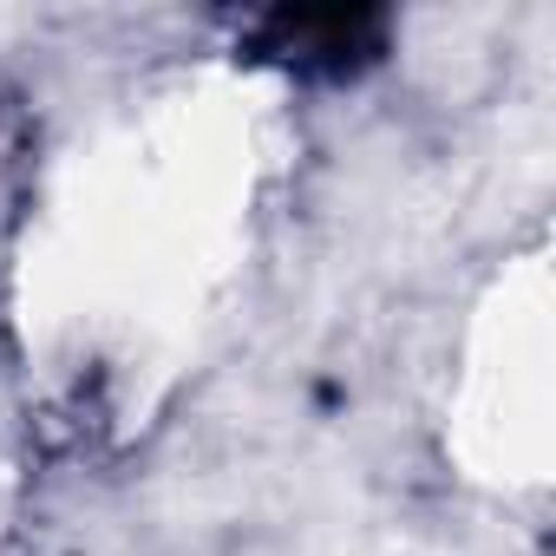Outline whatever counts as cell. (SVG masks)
I'll use <instances>...</instances> for the list:
<instances>
[{
    "label": "cell",
    "instance_id": "cell-1",
    "mask_svg": "<svg viewBox=\"0 0 556 556\" xmlns=\"http://www.w3.org/2000/svg\"><path fill=\"white\" fill-rule=\"evenodd\" d=\"M374 34H380V14H275L268 21V53H302V60L328 53V60H341V53L374 47Z\"/></svg>",
    "mask_w": 556,
    "mask_h": 556
}]
</instances>
